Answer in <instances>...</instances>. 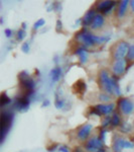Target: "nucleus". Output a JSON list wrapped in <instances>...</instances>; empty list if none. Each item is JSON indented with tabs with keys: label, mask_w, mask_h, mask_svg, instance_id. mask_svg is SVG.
Returning a JSON list of instances; mask_svg holds the SVG:
<instances>
[{
	"label": "nucleus",
	"mask_w": 134,
	"mask_h": 152,
	"mask_svg": "<svg viewBox=\"0 0 134 152\" xmlns=\"http://www.w3.org/2000/svg\"><path fill=\"white\" fill-rule=\"evenodd\" d=\"M117 76L109 75L108 71L102 69L99 73V83L101 85V88L108 94H115L117 96L121 95V90L118 85V79Z\"/></svg>",
	"instance_id": "obj_1"
},
{
	"label": "nucleus",
	"mask_w": 134,
	"mask_h": 152,
	"mask_svg": "<svg viewBox=\"0 0 134 152\" xmlns=\"http://www.w3.org/2000/svg\"><path fill=\"white\" fill-rule=\"evenodd\" d=\"M77 40L79 43L83 44L85 47H92L95 45H100V44L107 43L110 38L109 37H99V36H95L91 31H89L86 28H84L81 31L78 33V35L76 36Z\"/></svg>",
	"instance_id": "obj_2"
},
{
	"label": "nucleus",
	"mask_w": 134,
	"mask_h": 152,
	"mask_svg": "<svg viewBox=\"0 0 134 152\" xmlns=\"http://www.w3.org/2000/svg\"><path fill=\"white\" fill-rule=\"evenodd\" d=\"M13 120V115L10 112L2 111L1 114V142L4 141L6 134L8 133Z\"/></svg>",
	"instance_id": "obj_3"
},
{
	"label": "nucleus",
	"mask_w": 134,
	"mask_h": 152,
	"mask_svg": "<svg viewBox=\"0 0 134 152\" xmlns=\"http://www.w3.org/2000/svg\"><path fill=\"white\" fill-rule=\"evenodd\" d=\"M129 47L130 45L125 41L119 42L116 45L115 49H114L113 52V56L116 60H122V59H125V57H127L128 55V51H129Z\"/></svg>",
	"instance_id": "obj_4"
},
{
	"label": "nucleus",
	"mask_w": 134,
	"mask_h": 152,
	"mask_svg": "<svg viewBox=\"0 0 134 152\" xmlns=\"http://www.w3.org/2000/svg\"><path fill=\"white\" fill-rule=\"evenodd\" d=\"M104 142L100 139V137H92L89 140L86 142V145H85V149L88 152H98L100 149L104 148L103 147Z\"/></svg>",
	"instance_id": "obj_5"
},
{
	"label": "nucleus",
	"mask_w": 134,
	"mask_h": 152,
	"mask_svg": "<svg viewBox=\"0 0 134 152\" xmlns=\"http://www.w3.org/2000/svg\"><path fill=\"white\" fill-rule=\"evenodd\" d=\"M19 81H20L21 85L24 87V89L26 91H32L33 88L35 86V83L33 81V79L28 75V73L26 71H23L19 74Z\"/></svg>",
	"instance_id": "obj_6"
},
{
	"label": "nucleus",
	"mask_w": 134,
	"mask_h": 152,
	"mask_svg": "<svg viewBox=\"0 0 134 152\" xmlns=\"http://www.w3.org/2000/svg\"><path fill=\"white\" fill-rule=\"evenodd\" d=\"M32 91L28 92L27 94L23 95V96H19L15 99L14 102V107H15L17 111L19 112H23V111H27V109L29 107V97H30Z\"/></svg>",
	"instance_id": "obj_7"
},
{
	"label": "nucleus",
	"mask_w": 134,
	"mask_h": 152,
	"mask_svg": "<svg viewBox=\"0 0 134 152\" xmlns=\"http://www.w3.org/2000/svg\"><path fill=\"white\" fill-rule=\"evenodd\" d=\"M118 107L120 112L123 115H130L134 110V104L132 102V100H130L129 99H125V97H122V99H119Z\"/></svg>",
	"instance_id": "obj_8"
},
{
	"label": "nucleus",
	"mask_w": 134,
	"mask_h": 152,
	"mask_svg": "<svg viewBox=\"0 0 134 152\" xmlns=\"http://www.w3.org/2000/svg\"><path fill=\"white\" fill-rule=\"evenodd\" d=\"M115 105L114 104H98L94 107V110L92 111V113L95 115H98V116H101V115H105V116H108L109 114H111L113 112Z\"/></svg>",
	"instance_id": "obj_9"
},
{
	"label": "nucleus",
	"mask_w": 134,
	"mask_h": 152,
	"mask_svg": "<svg viewBox=\"0 0 134 152\" xmlns=\"http://www.w3.org/2000/svg\"><path fill=\"white\" fill-rule=\"evenodd\" d=\"M92 129H93V126H92L91 124H86L83 127H81L79 131H78V134H77L78 139L81 140V141L87 140V139L89 138L90 134H91Z\"/></svg>",
	"instance_id": "obj_10"
},
{
	"label": "nucleus",
	"mask_w": 134,
	"mask_h": 152,
	"mask_svg": "<svg viewBox=\"0 0 134 152\" xmlns=\"http://www.w3.org/2000/svg\"><path fill=\"white\" fill-rule=\"evenodd\" d=\"M116 2L115 1H102L98 3L97 5V9L102 12V13H110V12L113 10V8L115 7Z\"/></svg>",
	"instance_id": "obj_11"
},
{
	"label": "nucleus",
	"mask_w": 134,
	"mask_h": 152,
	"mask_svg": "<svg viewBox=\"0 0 134 152\" xmlns=\"http://www.w3.org/2000/svg\"><path fill=\"white\" fill-rule=\"evenodd\" d=\"M126 70V60L122 59V60H116L113 65V73L115 76L122 75Z\"/></svg>",
	"instance_id": "obj_12"
},
{
	"label": "nucleus",
	"mask_w": 134,
	"mask_h": 152,
	"mask_svg": "<svg viewBox=\"0 0 134 152\" xmlns=\"http://www.w3.org/2000/svg\"><path fill=\"white\" fill-rule=\"evenodd\" d=\"M114 152H122L123 149H125V139L121 137H115L113 140V145H112Z\"/></svg>",
	"instance_id": "obj_13"
},
{
	"label": "nucleus",
	"mask_w": 134,
	"mask_h": 152,
	"mask_svg": "<svg viewBox=\"0 0 134 152\" xmlns=\"http://www.w3.org/2000/svg\"><path fill=\"white\" fill-rule=\"evenodd\" d=\"M96 15H97V13H96V10H95V9H90V10H88L86 13H85L84 18L82 19L83 24H84L85 26H91Z\"/></svg>",
	"instance_id": "obj_14"
},
{
	"label": "nucleus",
	"mask_w": 134,
	"mask_h": 152,
	"mask_svg": "<svg viewBox=\"0 0 134 152\" xmlns=\"http://www.w3.org/2000/svg\"><path fill=\"white\" fill-rule=\"evenodd\" d=\"M104 23H105V18H104V16L100 13H97V15L95 16L93 23L91 24V28L98 29L100 28H102V26H104Z\"/></svg>",
	"instance_id": "obj_15"
},
{
	"label": "nucleus",
	"mask_w": 134,
	"mask_h": 152,
	"mask_svg": "<svg viewBox=\"0 0 134 152\" xmlns=\"http://www.w3.org/2000/svg\"><path fill=\"white\" fill-rule=\"evenodd\" d=\"M75 54L79 57L80 59V62L83 63V64H85V63L88 61V51L86 50V49L80 47L78 48L76 51H75Z\"/></svg>",
	"instance_id": "obj_16"
},
{
	"label": "nucleus",
	"mask_w": 134,
	"mask_h": 152,
	"mask_svg": "<svg viewBox=\"0 0 134 152\" xmlns=\"http://www.w3.org/2000/svg\"><path fill=\"white\" fill-rule=\"evenodd\" d=\"M129 4H130V1H128V0H123V1H121L120 3H119V7H118V16L119 18H122V16L125 15Z\"/></svg>",
	"instance_id": "obj_17"
},
{
	"label": "nucleus",
	"mask_w": 134,
	"mask_h": 152,
	"mask_svg": "<svg viewBox=\"0 0 134 152\" xmlns=\"http://www.w3.org/2000/svg\"><path fill=\"white\" fill-rule=\"evenodd\" d=\"M61 75H62V69L60 67H55L50 71V78L53 82L58 81V79L61 78Z\"/></svg>",
	"instance_id": "obj_18"
},
{
	"label": "nucleus",
	"mask_w": 134,
	"mask_h": 152,
	"mask_svg": "<svg viewBox=\"0 0 134 152\" xmlns=\"http://www.w3.org/2000/svg\"><path fill=\"white\" fill-rule=\"evenodd\" d=\"M74 89L76 90L77 94H83V92H85V90H86V84L83 80H79L74 84Z\"/></svg>",
	"instance_id": "obj_19"
},
{
	"label": "nucleus",
	"mask_w": 134,
	"mask_h": 152,
	"mask_svg": "<svg viewBox=\"0 0 134 152\" xmlns=\"http://www.w3.org/2000/svg\"><path fill=\"white\" fill-rule=\"evenodd\" d=\"M121 123V119L119 117L118 114H113V116L111 117V126L112 127H117L119 126Z\"/></svg>",
	"instance_id": "obj_20"
},
{
	"label": "nucleus",
	"mask_w": 134,
	"mask_h": 152,
	"mask_svg": "<svg viewBox=\"0 0 134 152\" xmlns=\"http://www.w3.org/2000/svg\"><path fill=\"white\" fill-rule=\"evenodd\" d=\"M0 100H1V107H5L6 104H9L11 102V99L7 96L6 94H2L1 99H0Z\"/></svg>",
	"instance_id": "obj_21"
},
{
	"label": "nucleus",
	"mask_w": 134,
	"mask_h": 152,
	"mask_svg": "<svg viewBox=\"0 0 134 152\" xmlns=\"http://www.w3.org/2000/svg\"><path fill=\"white\" fill-rule=\"evenodd\" d=\"M25 36H26V34H25V31H24V28L18 29L17 33H16V39H17L18 41H22V40H24Z\"/></svg>",
	"instance_id": "obj_22"
},
{
	"label": "nucleus",
	"mask_w": 134,
	"mask_h": 152,
	"mask_svg": "<svg viewBox=\"0 0 134 152\" xmlns=\"http://www.w3.org/2000/svg\"><path fill=\"white\" fill-rule=\"evenodd\" d=\"M65 104L66 102L64 99H61L58 97H55V105L57 109H63L65 107Z\"/></svg>",
	"instance_id": "obj_23"
},
{
	"label": "nucleus",
	"mask_w": 134,
	"mask_h": 152,
	"mask_svg": "<svg viewBox=\"0 0 134 152\" xmlns=\"http://www.w3.org/2000/svg\"><path fill=\"white\" fill-rule=\"evenodd\" d=\"M45 20L43 18H40V19H38V20H36L35 24H33V28L35 29H38V28H40L41 26H45Z\"/></svg>",
	"instance_id": "obj_24"
},
{
	"label": "nucleus",
	"mask_w": 134,
	"mask_h": 152,
	"mask_svg": "<svg viewBox=\"0 0 134 152\" xmlns=\"http://www.w3.org/2000/svg\"><path fill=\"white\" fill-rule=\"evenodd\" d=\"M128 60H134V45H130L128 51V55H127Z\"/></svg>",
	"instance_id": "obj_25"
},
{
	"label": "nucleus",
	"mask_w": 134,
	"mask_h": 152,
	"mask_svg": "<svg viewBox=\"0 0 134 152\" xmlns=\"http://www.w3.org/2000/svg\"><path fill=\"white\" fill-rule=\"evenodd\" d=\"M131 129H132V127H131V125L129 123H123L121 125V130H122L123 132H125V133L131 131Z\"/></svg>",
	"instance_id": "obj_26"
},
{
	"label": "nucleus",
	"mask_w": 134,
	"mask_h": 152,
	"mask_svg": "<svg viewBox=\"0 0 134 152\" xmlns=\"http://www.w3.org/2000/svg\"><path fill=\"white\" fill-rule=\"evenodd\" d=\"M99 99L101 102H109V100L111 99V96H110V94H101Z\"/></svg>",
	"instance_id": "obj_27"
},
{
	"label": "nucleus",
	"mask_w": 134,
	"mask_h": 152,
	"mask_svg": "<svg viewBox=\"0 0 134 152\" xmlns=\"http://www.w3.org/2000/svg\"><path fill=\"white\" fill-rule=\"evenodd\" d=\"M109 125H111V117L107 116L105 119L103 120V122H102V127H103V128H106V127H108Z\"/></svg>",
	"instance_id": "obj_28"
},
{
	"label": "nucleus",
	"mask_w": 134,
	"mask_h": 152,
	"mask_svg": "<svg viewBox=\"0 0 134 152\" xmlns=\"http://www.w3.org/2000/svg\"><path fill=\"white\" fill-rule=\"evenodd\" d=\"M21 50H22V52L27 54V53L29 52V50H30V47H29V44H28V43H24L23 45L21 46Z\"/></svg>",
	"instance_id": "obj_29"
},
{
	"label": "nucleus",
	"mask_w": 134,
	"mask_h": 152,
	"mask_svg": "<svg viewBox=\"0 0 134 152\" xmlns=\"http://www.w3.org/2000/svg\"><path fill=\"white\" fill-rule=\"evenodd\" d=\"M134 147V143L131 141H128V140H125V149H131Z\"/></svg>",
	"instance_id": "obj_30"
},
{
	"label": "nucleus",
	"mask_w": 134,
	"mask_h": 152,
	"mask_svg": "<svg viewBox=\"0 0 134 152\" xmlns=\"http://www.w3.org/2000/svg\"><path fill=\"white\" fill-rule=\"evenodd\" d=\"M4 33H5V36L7 37V38H11L12 37V31L10 28H6Z\"/></svg>",
	"instance_id": "obj_31"
},
{
	"label": "nucleus",
	"mask_w": 134,
	"mask_h": 152,
	"mask_svg": "<svg viewBox=\"0 0 134 152\" xmlns=\"http://www.w3.org/2000/svg\"><path fill=\"white\" fill-rule=\"evenodd\" d=\"M58 151H60V152H70L69 148H68L67 146H62V147H60Z\"/></svg>",
	"instance_id": "obj_32"
},
{
	"label": "nucleus",
	"mask_w": 134,
	"mask_h": 152,
	"mask_svg": "<svg viewBox=\"0 0 134 152\" xmlns=\"http://www.w3.org/2000/svg\"><path fill=\"white\" fill-rule=\"evenodd\" d=\"M57 28H58V31H62V23H61V20H60V19H58V20L57 21Z\"/></svg>",
	"instance_id": "obj_33"
},
{
	"label": "nucleus",
	"mask_w": 134,
	"mask_h": 152,
	"mask_svg": "<svg viewBox=\"0 0 134 152\" xmlns=\"http://www.w3.org/2000/svg\"><path fill=\"white\" fill-rule=\"evenodd\" d=\"M100 134H101V135H100V139H101V140L104 142V136H105L106 132L104 131V130H102V131H101V133H100Z\"/></svg>",
	"instance_id": "obj_34"
},
{
	"label": "nucleus",
	"mask_w": 134,
	"mask_h": 152,
	"mask_svg": "<svg viewBox=\"0 0 134 152\" xmlns=\"http://www.w3.org/2000/svg\"><path fill=\"white\" fill-rule=\"evenodd\" d=\"M130 7H131V9H132V11L134 12V0L130 1Z\"/></svg>",
	"instance_id": "obj_35"
},
{
	"label": "nucleus",
	"mask_w": 134,
	"mask_h": 152,
	"mask_svg": "<svg viewBox=\"0 0 134 152\" xmlns=\"http://www.w3.org/2000/svg\"><path fill=\"white\" fill-rule=\"evenodd\" d=\"M74 152H83V150H82L81 147H77V148L74 150Z\"/></svg>",
	"instance_id": "obj_36"
},
{
	"label": "nucleus",
	"mask_w": 134,
	"mask_h": 152,
	"mask_svg": "<svg viewBox=\"0 0 134 152\" xmlns=\"http://www.w3.org/2000/svg\"><path fill=\"white\" fill-rule=\"evenodd\" d=\"M50 104V102H48V100H45V102H43V107H47V105H48Z\"/></svg>",
	"instance_id": "obj_37"
},
{
	"label": "nucleus",
	"mask_w": 134,
	"mask_h": 152,
	"mask_svg": "<svg viewBox=\"0 0 134 152\" xmlns=\"http://www.w3.org/2000/svg\"><path fill=\"white\" fill-rule=\"evenodd\" d=\"M98 152H106V150H105L104 148H102V149H100V150H99Z\"/></svg>",
	"instance_id": "obj_38"
},
{
	"label": "nucleus",
	"mask_w": 134,
	"mask_h": 152,
	"mask_svg": "<svg viewBox=\"0 0 134 152\" xmlns=\"http://www.w3.org/2000/svg\"><path fill=\"white\" fill-rule=\"evenodd\" d=\"M133 141H134V138H133Z\"/></svg>",
	"instance_id": "obj_39"
}]
</instances>
